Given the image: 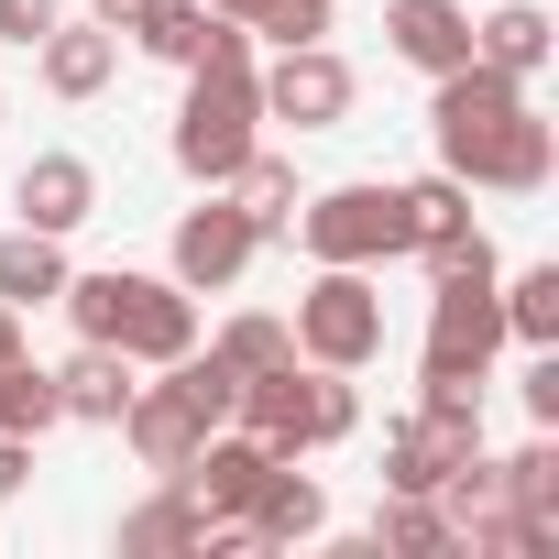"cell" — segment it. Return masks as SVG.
Segmentation results:
<instances>
[{
	"instance_id": "1",
	"label": "cell",
	"mask_w": 559,
	"mask_h": 559,
	"mask_svg": "<svg viewBox=\"0 0 559 559\" xmlns=\"http://www.w3.org/2000/svg\"><path fill=\"white\" fill-rule=\"evenodd\" d=\"M67 319H78V341H99V352H121V362H176V352H198V297L176 286V274H132V263H110V274H67V297H56Z\"/></svg>"
},
{
	"instance_id": "2",
	"label": "cell",
	"mask_w": 559,
	"mask_h": 559,
	"mask_svg": "<svg viewBox=\"0 0 559 559\" xmlns=\"http://www.w3.org/2000/svg\"><path fill=\"white\" fill-rule=\"evenodd\" d=\"M230 428H252L274 461H308V450H341L352 428H362V395H352V373H330V362H263V373H241V395H230Z\"/></svg>"
},
{
	"instance_id": "3",
	"label": "cell",
	"mask_w": 559,
	"mask_h": 559,
	"mask_svg": "<svg viewBox=\"0 0 559 559\" xmlns=\"http://www.w3.org/2000/svg\"><path fill=\"white\" fill-rule=\"evenodd\" d=\"M252 143H263L252 56H198V67H187V99H176V165H187L198 187H219Z\"/></svg>"
},
{
	"instance_id": "4",
	"label": "cell",
	"mask_w": 559,
	"mask_h": 559,
	"mask_svg": "<svg viewBox=\"0 0 559 559\" xmlns=\"http://www.w3.org/2000/svg\"><path fill=\"white\" fill-rule=\"evenodd\" d=\"M286 330H297V362H330V373L384 362V297H373V263H319Z\"/></svg>"
},
{
	"instance_id": "5",
	"label": "cell",
	"mask_w": 559,
	"mask_h": 559,
	"mask_svg": "<svg viewBox=\"0 0 559 559\" xmlns=\"http://www.w3.org/2000/svg\"><path fill=\"white\" fill-rule=\"evenodd\" d=\"M526 110V88L504 78V67H450V78H428V132H439V165L461 176V187H483V165H493V143H504V121Z\"/></svg>"
},
{
	"instance_id": "6",
	"label": "cell",
	"mask_w": 559,
	"mask_h": 559,
	"mask_svg": "<svg viewBox=\"0 0 559 559\" xmlns=\"http://www.w3.org/2000/svg\"><path fill=\"white\" fill-rule=\"evenodd\" d=\"M286 241H297L308 263H384V252H395V187H384V176L319 187V198H297Z\"/></svg>"
},
{
	"instance_id": "7",
	"label": "cell",
	"mask_w": 559,
	"mask_h": 559,
	"mask_svg": "<svg viewBox=\"0 0 559 559\" xmlns=\"http://www.w3.org/2000/svg\"><path fill=\"white\" fill-rule=\"evenodd\" d=\"M252 99H263V121H286V132H341L352 99H362V78L330 45H274V67H252Z\"/></svg>"
},
{
	"instance_id": "8",
	"label": "cell",
	"mask_w": 559,
	"mask_h": 559,
	"mask_svg": "<svg viewBox=\"0 0 559 559\" xmlns=\"http://www.w3.org/2000/svg\"><path fill=\"white\" fill-rule=\"evenodd\" d=\"M493 352H504V308H493V286H439V297H428L417 373H428V384H483Z\"/></svg>"
},
{
	"instance_id": "9",
	"label": "cell",
	"mask_w": 559,
	"mask_h": 559,
	"mask_svg": "<svg viewBox=\"0 0 559 559\" xmlns=\"http://www.w3.org/2000/svg\"><path fill=\"white\" fill-rule=\"evenodd\" d=\"M252 252H263V241H252V219H241V209L209 187V209H187V219H176V241H165V274H176L187 297H230L241 274H252Z\"/></svg>"
},
{
	"instance_id": "10",
	"label": "cell",
	"mask_w": 559,
	"mask_h": 559,
	"mask_svg": "<svg viewBox=\"0 0 559 559\" xmlns=\"http://www.w3.org/2000/svg\"><path fill=\"white\" fill-rule=\"evenodd\" d=\"M12 219H23V230H56V241H67V230H88V219H99V165H88V154H67V143H56V154H34V165L12 176Z\"/></svg>"
},
{
	"instance_id": "11",
	"label": "cell",
	"mask_w": 559,
	"mask_h": 559,
	"mask_svg": "<svg viewBox=\"0 0 559 559\" xmlns=\"http://www.w3.org/2000/svg\"><path fill=\"white\" fill-rule=\"evenodd\" d=\"M121 439H132V461H143V472H187V450L209 439V406H198L176 373H154V384H132Z\"/></svg>"
},
{
	"instance_id": "12",
	"label": "cell",
	"mask_w": 559,
	"mask_h": 559,
	"mask_svg": "<svg viewBox=\"0 0 559 559\" xmlns=\"http://www.w3.org/2000/svg\"><path fill=\"white\" fill-rule=\"evenodd\" d=\"M384 45L417 78H450V67H472V12L461 0H384Z\"/></svg>"
},
{
	"instance_id": "13",
	"label": "cell",
	"mask_w": 559,
	"mask_h": 559,
	"mask_svg": "<svg viewBox=\"0 0 559 559\" xmlns=\"http://www.w3.org/2000/svg\"><path fill=\"white\" fill-rule=\"evenodd\" d=\"M34 78L56 88V99H99L110 78H121V34L88 12V23H56L45 45H34Z\"/></svg>"
},
{
	"instance_id": "14",
	"label": "cell",
	"mask_w": 559,
	"mask_h": 559,
	"mask_svg": "<svg viewBox=\"0 0 559 559\" xmlns=\"http://www.w3.org/2000/svg\"><path fill=\"white\" fill-rule=\"evenodd\" d=\"M472 56H483V67H504L515 88H537V78H548V56H559V23L537 12V0H493V12L472 23Z\"/></svg>"
},
{
	"instance_id": "15",
	"label": "cell",
	"mask_w": 559,
	"mask_h": 559,
	"mask_svg": "<svg viewBox=\"0 0 559 559\" xmlns=\"http://www.w3.org/2000/svg\"><path fill=\"white\" fill-rule=\"evenodd\" d=\"M198 526H209V504L176 472H154V493L121 515V559H198Z\"/></svg>"
},
{
	"instance_id": "16",
	"label": "cell",
	"mask_w": 559,
	"mask_h": 559,
	"mask_svg": "<svg viewBox=\"0 0 559 559\" xmlns=\"http://www.w3.org/2000/svg\"><path fill=\"white\" fill-rule=\"evenodd\" d=\"M241 526H252V548H308V537H330V493H319L297 461H274V483L252 493Z\"/></svg>"
},
{
	"instance_id": "17",
	"label": "cell",
	"mask_w": 559,
	"mask_h": 559,
	"mask_svg": "<svg viewBox=\"0 0 559 559\" xmlns=\"http://www.w3.org/2000/svg\"><path fill=\"white\" fill-rule=\"evenodd\" d=\"M67 274H78V263H67L56 230H23V219L0 230V308H23V319L56 308V297H67Z\"/></svg>"
},
{
	"instance_id": "18",
	"label": "cell",
	"mask_w": 559,
	"mask_h": 559,
	"mask_svg": "<svg viewBox=\"0 0 559 559\" xmlns=\"http://www.w3.org/2000/svg\"><path fill=\"white\" fill-rule=\"evenodd\" d=\"M56 406H67L78 428H121V406H132V362L99 352V341H78V352L56 362Z\"/></svg>"
},
{
	"instance_id": "19",
	"label": "cell",
	"mask_w": 559,
	"mask_h": 559,
	"mask_svg": "<svg viewBox=\"0 0 559 559\" xmlns=\"http://www.w3.org/2000/svg\"><path fill=\"white\" fill-rule=\"evenodd\" d=\"M548 176H559V121H548V110L526 99V110L504 121V143H493V165H483V187H493V198H537Z\"/></svg>"
},
{
	"instance_id": "20",
	"label": "cell",
	"mask_w": 559,
	"mask_h": 559,
	"mask_svg": "<svg viewBox=\"0 0 559 559\" xmlns=\"http://www.w3.org/2000/svg\"><path fill=\"white\" fill-rule=\"evenodd\" d=\"M472 230V187L439 165V176H417V187H395V252H439V241H461Z\"/></svg>"
},
{
	"instance_id": "21",
	"label": "cell",
	"mask_w": 559,
	"mask_h": 559,
	"mask_svg": "<svg viewBox=\"0 0 559 559\" xmlns=\"http://www.w3.org/2000/svg\"><path fill=\"white\" fill-rule=\"evenodd\" d=\"M219 198H230V209L252 219V241H286V219H297V165L252 143V154H241V165L219 176Z\"/></svg>"
},
{
	"instance_id": "22",
	"label": "cell",
	"mask_w": 559,
	"mask_h": 559,
	"mask_svg": "<svg viewBox=\"0 0 559 559\" xmlns=\"http://www.w3.org/2000/svg\"><path fill=\"white\" fill-rule=\"evenodd\" d=\"M362 548H373V559H384V548H395V559H450V548H461V526L439 515V493H384Z\"/></svg>"
},
{
	"instance_id": "23",
	"label": "cell",
	"mask_w": 559,
	"mask_h": 559,
	"mask_svg": "<svg viewBox=\"0 0 559 559\" xmlns=\"http://www.w3.org/2000/svg\"><path fill=\"white\" fill-rule=\"evenodd\" d=\"M493 308H504V341L548 352V341H559V263H526V274H493Z\"/></svg>"
},
{
	"instance_id": "24",
	"label": "cell",
	"mask_w": 559,
	"mask_h": 559,
	"mask_svg": "<svg viewBox=\"0 0 559 559\" xmlns=\"http://www.w3.org/2000/svg\"><path fill=\"white\" fill-rule=\"evenodd\" d=\"M143 56H165V67H187L198 45H209V0H132V23H121Z\"/></svg>"
},
{
	"instance_id": "25",
	"label": "cell",
	"mask_w": 559,
	"mask_h": 559,
	"mask_svg": "<svg viewBox=\"0 0 559 559\" xmlns=\"http://www.w3.org/2000/svg\"><path fill=\"white\" fill-rule=\"evenodd\" d=\"M0 428L12 439H45V428H67V406H56V362H0Z\"/></svg>"
},
{
	"instance_id": "26",
	"label": "cell",
	"mask_w": 559,
	"mask_h": 559,
	"mask_svg": "<svg viewBox=\"0 0 559 559\" xmlns=\"http://www.w3.org/2000/svg\"><path fill=\"white\" fill-rule=\"evenodd\" d=\"M504 504H515V515H548V526H559V428H537L526 450H504Z\"/></svg>"
},
{
	"instance_id": "27",
	"label": "cell",
	"mask_w": 559,
	"mask_h": 559,
	"mask_svg": "<svg viewBox=\"0 0 559 559\" xmlns=\"http://www.w3.org/2000/svg\"><path fill=\"white\" fill-rule=\"evenodd\" d=\"M209 352H219L230 373H263V362H286V352H297V330L252 308V319H219V341H209Z\"/></svg>"
},
{
	"instance_id": "28",
	"label": "cell",
	"mask_w": 559,
	"mask_h": 559,
	"mask_svg": "<svg viewBox=\"0 0 559 559\" xmlns=\"http://www.w3.org/2000/svg\"><path fill=\"white\" fill-rule=\"evenodd\" d=\"M330 23H341V0H252L241 34H263V45H330Z\"/></svg>"
},
{
	"instance_id": "29",
	"label": "cell",
	"mask_w": 559,
	"mask_h": 559,
	"mask_svg": "<svg viewBox=\"0 0 559 559\" xmlns=\"http://www.w3.org/2000/svg\"><path fill=\"white\" fill-rule=\"evenodd\" d=\"M56 23H67V0H0V45H23V56H34Z\"/></svg>"
},
{
	"instance_id": "30",
	"label": "cell",
	"mask_w": 559,
	"mask_h": 559,
	"mask_svg": "<svg viewBox=\"0 0 559 559\" xmlns=\"http://www.w3.org/2000/svg\"><path fill=\"white\" fill-rule=\"evenodd\" d=\"M526 417H537V428H559V341L526 362Z\"/></svg>"
},
{
	"instance_id": "31",
	"label": "cell",
	"mask_w": 559,
	"mask_h": 559,
	"mask_svg": "<svg viewBox=\"0 0 559 559\" xmlns=\"http://www.w3.org/2000/svg\"><path fill=\"white\" fill-rule=\"evenodd\" d=\"M23 483H34V439H12V428H0V504H12Z\"/></svg>"
},
{
	"instance_id": "32",
	"label": "cell",
	"mask_w": 559,
	"mask_h": 559,
	"mask_svg": "<svg viewBox=\"0 0 559 559\" xmlns=\"http://www.w3.org/2000/svg\"><path fill=\"white\" fill-rule=\"evenodd\" d=\"M0 362H23V308H0Z\"/></svg>"
},
{
	"instance_id": "33",
	"label": "cell",
	"mask_w": 559,
	"mask_h": 559,
	"mask_svg": "<svg viewBox=\"0 0 559 559\" xmlns=\"http://www.w3.org/2000/svg\"><path fill=\"white\" fill-rule=\"evenodd\" d=\"M88 12H99V23H110V34H121V23H132V0H88Z\"/></svg>"
},
{
	"instance_id": "34",
	"label": "cell",
	"mask_w": 559,
	"mask_h": 559,
	"mask_svg": "<svg viewBox=\"0 0 559 559\" xmlns=\"http://www.w3.org/2000/svg\"><path fill=\"white\" fill-rule=\"evenodd\" d=\"M209 12H219V23H252V0H209Z\"/></svg>"
}]
</instances>
